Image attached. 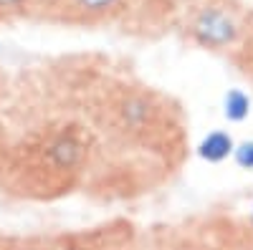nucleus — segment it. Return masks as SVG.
Returning a JSON list of instances; mask_svg holds the SVG:
<instances>
[{"label": "nucleus", "mask_w": 253, "mask_h": 250, "mask_svg": "<svg viewBox=\"0 0 253 250\" xmlns=\"http://www.w3.org/2000/svg\"><path fill=\"white\" fill-rule=\"evenodd\" d=\"M233 149H236V144H233V139H230L228 132H210L200 142L198 154H200V159H205L210 164H218V162H223V159H228L230 154H233Z\"/></svg>", "instance_id": "2"}, {"label": "nucleus", "mask_w": 253, "mask_h": 250, "mask_svg": "<svg viewBox=\"0 0 253 250\" xmlns=\"http://www.w3.org/2000/svg\"><path fill=\"white\" fill-rule=\"evenodd\" d=\"M124 0H69V5L84 18H101L114 13Z\"/></svg>", "instance_id": "3"}, {"label": "nucleus", "mask_w": 253, "mask_h": 250, "mask_svg": "<svg viewBox=\"0 0 253 250\" xmlns=\"http://www.w3.org/2000/svg\"><path fill=\"white\" fill-rule=\"evenodd\" d=\"M223 114L230 121H243L251 114V99L241 89H230L225 94V101H223Z\"/></svg>", "instance_id": "4"}, {"label": "nucleus", "mask_w": 253, "mask_h": 250, "mask_svg": "<svg viewBox=\"0 0 253 250\" xmlns=\"http://www.w3.org/2000/svg\"><path fill=\"white\" fill-rule=\"evenodd\" d=\"M236 162L243 167V170H253V142H243L233 149Z\"/></svg>", "instance_id": "5"}, {"label": "nucleus", "mask_w": 253, "mask_h": 250, "mask_svg": "<svg viewBox=\"0 0 253 250\" xmlns=\"http://www.w3.org/2000/svg\"><path fill=\"white\" fill-rule=\"evenodd\" d=\"M31 0H0V10L5 13H13V10H23Z\"/></svg>", "instance_id": "6"}, {"label": "nucleus", "mask_w": 253, "mask_h": 250, "mask_svg": "<svg viewBox=\"0 0 253 250\" xmlns=\"http://www.w3.org/2000/svg\"><path fill=\"white\" fill-rule=\"evenodd\" d=\"M193 38L205 48H225L238 38V23L233 20V15L220 10V8H203L198 13V18L193 20Z\"/></svg>", "instance_id": "1"}, {"label": "nucleus", "mask_w": 253, "mask_h": 250, "mask_svg": "<svg viewBox=\"0 0 253 250\" xmlns=\"http://www.w3.org/2000/svg\"><path fill=\"white\" fill-rule=\"evenodd\" d=\"M20 250H41V248H20Z\"/></svg>", "instance_id": "7"}, {"label": "nucleus", "mask_w": 253, "mask_h": 250, "mask_svg": "<svg viewBox=\"0 0 253 250\" xmlns=\"http://www.w3.org/2000/svg\"><path fill=\"white\" fill-rule=\"evenodd\" d=\"M251 222H253V210H251Z\"/></svg>", "instance_id": "8"}]
</instances>
